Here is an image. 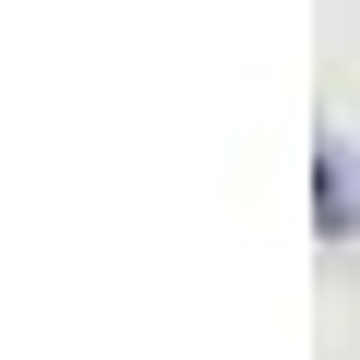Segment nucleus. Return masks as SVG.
I'll list each match as a JSON object with an SVG mask.
<instances>
[{
	"mask_svg": "<svg viewBox=\"0 0 360 360\" xmlns=\"http://www.w3.org/2000/svg\"><path fill=\"white\" fill-rule=\"evenodd\" d=\"M312 229L360 252V144H348V132H324V144H312Z\"/></svg>",
	"mask_w": 360,
	"mask_h": 360,
	"instance_id": "nucleus-1",
	"label": "nucleus"
}]
</instances>
